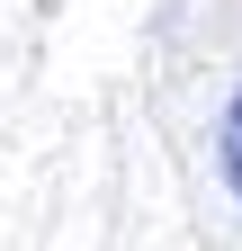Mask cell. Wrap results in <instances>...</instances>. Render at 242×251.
<instances>
[{"label": "cell", "instance_id": "6da1fadb", "mask_svg": "<svg viewBox=\"0 0 242 251\" xmlns=\"http://www.w3.org/2000/svg\"><path fill=\"white\" fill-rule=\"evenodd\" d=\"M216 135H224V179L242 188V90L224 99V126H216Z\"/></svg>", "mask_w": 242, "mask_h": 251}]
</instances>
